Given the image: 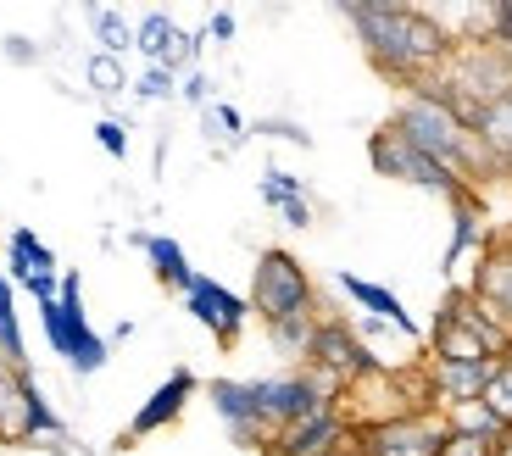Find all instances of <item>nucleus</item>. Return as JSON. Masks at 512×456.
<instances>
[{"label": "nucleus", "mask_w": 512, "mask_h": 456, "mask_svg": "<svg viewBox=\"0 0 512 456\" xmlns=\"http://www.w3.org/2000/svg\"><path fill=\"white\" fill-rule=\"evenodd\" d=\"M474 140L485 145V156L501 167V173H512V95L496 106H485L474 123Z\"/></svg>", "instance_id": "412c9836"}, {"label": "nucleus", "mask_w": 512, "mask_h": 456, "mask_svg": "<svg viewBox=\"0 0 512 456\" xmlns=\"http://www.w3.org/2000/svg\"><path fill=\"white\" fill-rule=\"evenodd\" d=\"M279 217H284V223H290V228H312V201H307V195H301V201L279 206Z\"/></svg>", "instance_id": "4c0bfd02"}, {"label": "nucleus", "mask_w": 512, "mask_h": 456, "mask_svg": "<svg viewBox=\"0 0 512 456\" xmlns=\"http://www.w3.org/2000/svg\"><path fill=\"white\" fill-rule=\"evenodd\" d=\"M256 195H262V206H273V212H279V206H290V201H301V178L295 173H284V167H268V173L256 178Z\"/></svg>", "instance_id": "cd10ccee"}, {"label": "nucleus", "mask_w": 512, "mask_h": 456, "mask_svg": "<svg viewBox=\"0 0 512 456\" xmlns=\"http://www.w3.org/2000/svg\"><path fill=\"white\" fill-rule=\"evenodd\" d=\"M346 418L340 412H318V418H301L290 423V429L268 434V445H262V456H334L340 445H346Z\"/></svg>", "instance_id": "ddd939ff"}, {"label": "nucleus", "mask_w": 512, "mask_h": 456, "mask_svg": "<svg viewBox=\"0 0 512 456\" xmlns=\"http://www.w3.org/2000/svg\"><path fill=\"white\" fill-rule=\"evenodd\" d=\"M234 28H240V23H234V12H212V17H206V39H212V45H229Z\"/></svg>", "instance_id": "c9c22d12"}, {"label": "nucleus", "mask_w": 512, "mask_h": 456, "mask_svg": "<svg viewBox=\"0 0 512 456\" xmlns=\"http://www.w3.org/2000/svg\"><path fill=\"white\" fill-rule=\"evenodd\" d=\"M501 362H512V345H507V356H501Z\"/></svg>", "instance_id": "ea45409f"}, {"label": "nucleus", "mask_w": 512, "mask_h": 456, "mask_svg": "<svg viewBox=\"0 0 512 456\" xmlns=\"http://www.w3.org/2000/svg\"><path fill=\"white\" fill-rule=\"evenodd\" d=\"M307 368L323 373V379L334 384V390H351L357 379H368V373H379V351H368V345L357 340V329H351L346 317H318V334H312V351H307Z\"/></svg>", "instance_id": "1a4fd4ad"}, {"label": "nucleus", "mask_w": 512, "mask_h": 456, "mask_svg": "<svg viewBox=\"0 0 512 456\" xmlns=\"http://www.w3.org/2000/svg\"><path fill=\"white\" fill-rule=\"evenodd\" d=\"M0 56H6V62H17V67H34L39 62V45L28 34H6V39H0Z\"/></svg>", "instance_id": "72a5a7b5"}, {"label": "nucleus", "mask_w": 512, "mask_h": 456, "mask_svg": "<svg viewBox=\"0 0 512 456\" xmlns=\"http://www.w3.org/2000/svg\"><path fill=\"white\" fill-rule=\"evenodd\" d=\"M90 28H95V39H101V56H117V62H123V51H134V23H128L117 6H95Z\"/></svg>", "instance_id": "393cba45"}, {"label": "nucleus", "mask_w": 512, "mask_h": 456, "mask_svg": "<svg viewBox=\"0 0 512 456\" xmlns=\"http://www.w3.org/2000/svg\"><path fill=\"white\" fill-rule=\"evenodd\" d=\"M201 123H206V140H223V145H245V140H251V123H245L240 106H229V101H212L201 112Z\"/></svg>", "instance_id": "a878e982"}, {"label": "nucleus", "mask_w": 512, "mask_h": 456, "mask_svg": "<svg viewBox=\"0 0 512 456\" xmlns=\"http://www.w3.org/2000/svg\"><path fill=\"white\" fill-rule=\"evenodd\" d=\"M84 78H90V89H95V95H106V101L128 89V73H123V62H117V56H101V51H95L90 62H84Z\"/></svg>", "instance_id": "c85d7f7f"}, {"label": "nucleus", "mask_w": 512, "mask_h": 456, "mask_svg": "<svg viewBox=\"0 0 512 456\" xmlns=\"http://www.w3.org/2000/svg\"><path fill=\"white\" fill-rule=\"evenodd\" d=\"M479 401L496 412L501 429H512V362H496V373H490V384H485V395H479Z\"/></svg>", "instance_id": "c756f323"}, {"label": "nucleus", "mask_w": 512, "mask_h": 456, "mask_svg": "<svg viewBox=\"0 0 512 456\" xmlns=\"http://www.w3.org/2000/svg\"><path fill=\"white\" fill-rule=\"evenodd\" d=\"M173 34H179V23L167 12H145L140 23H134V51L145 56V67H162L167 45H173Z\"/></svg>", "instance_id": "b1692460"}, {"label": "nucleus", "mask_w": 512, "mask_h": 456, "mask_svg": "<svg viewBox=\"0 0 512 456\" xmlns=\"http://www.w3.org/2000/svg\"><path fill=\"white\" fill-rule=\"evenodd\" d=\"M184 312H190L218 345H240L245 323H251V301L234 295L229 284L206 279V273H195V279H190V290H184Z\"/></svg>", "instance_id": "9d476101"}, {"label": "nucleus", "mask_w": 512, "mask_h": 456, "mask_svg": "<svg viewBox=\"0 0 512 456\" xmlns=\"http://www.w3.org/2000/svg\"><path fill=\"white\" fill-rule=\"evenodd\" d=\"M251 317L262 323H290V317H318V284L312 273L301 267V256L284 251V245H268L256 256V273H251Z\"/></svg>", "instance_id": "423d86ee"}, {"label": "nucleus", "mask_w": 512, "mask_h": 456, "mask_svg": "<svg viewBox=\"0 0 512 456\" xmlns=\"http://www.w3.org/2000/svg\"><path fill=\"white\" fill-rule=\"evenodd\" d=\"M179 101L201 106V112H206V106H212V78H206L201 67H195V73H184V78H179Z\"/></svg>", "instance_id": "473e14b6"}, {"label": "nucleus", "mask_w": 512, "mask_h": 456, "mask_svg": "<svg viewBox=\"0 0 512 456\" xmlns=\"http://www.w3.org/2000/svg\"><path fill=\"white\" fill-rule=\"evenodd\" d=\"M251 395H256V412H262L268 434H279V429H290V423L318 418V412H334V406H340V390H334L323 373H312V368L273 373V379H251Z\"/></svg>", "instance_id": "0eeeda50"}, {"label": "nucleus", "mask_w": 512, "mask_h": 456, "mask_svg": "<svg viewBox=\"0 0 512 456\" xmlns=\"http://www.w3.org/2000/svg\"><path fill=\"white\" fill-rule=\"evenodd\" d=\"M206 401H212V412L229 423V434L240 445H251V451L268 445V423H262V412H256L251 379H212V384H206Z\"/></svg>", "instance_id": "f8f14e48"}, {"label": "nucleus", "mask_w": 512, "mask_h": 456, "mask_svg": "<svg viewBox=\"0 0 512 456\" xmlns=\"http://www.w3.org/2000/svg\"><path fill=\"white\" fill-rule=\"evenodd\" d=\"M12 440H67V423L56 418V406L45 401V390H39L34 368H17V429Z\"/></svg>", "instance_id": "f3484780"}, {"label": "nucleus", "mask_w": 512, "mask_h": 456, "mask_svg": "<svg viewBox=\"0 0 512 456\" xmlns=\"http://www.w3.org/2000/svg\"><path fill=\"white\" fill-rule=\"evenodd\" d=\"M496 373V362H423V384H429V406L446 412V406H462V401H479Z\"/></svg>", "instance_id": "4468645a"}, {"label": "nucleus", "mask_w": 512, "mask_h": 456, "mask_svg": "<svg viewBox=\"0 0 512 456\" xmlns=\"http://www.w3.org/2000/svg\"><path fill=\"white\" fill-rule=\"evenodd\" d=\"M340 290H346L351 301L362 306V317H379V323H390L401 340H423V323L407 312V306H401L396 290H384V284L362 279V273H340Z\"/></svg>", "instance_id": "dca6fc26"}, {"label": "nucleus", "mask_w": 512, "mask_h": 456, "mask_svg": "<svg viewBox=\"0 0 512 456\" xmlns=\"http://www.w3.org/2000/svg\"><path fill=\"white\" fill-rule=\"evenodd\" d=\"M346 23L357 28L368 62L379 67L390 84H429L440 67L451 62V39L435 28V17L423 6H390V0H362V6H340Z\"/></svg>", "instance_id": "f257e3e1"}, {"label": "nucleus", "mask_w": 512, "mask_h": 456, "mask_svg": "<svg viewBox=\"0 0 512 456\" xmlns=\"http://www.w3.org/2000/svg\"><path fill=\"white\" fill-rule=\"evenodd\" d=\"M507 51H512V45H507Z\"/></svg>", "instance_id": "79ce46f5"}, {"label": "nucleus", "mask_w": 512, "mask_h": 456, "mask_svg": "<svg viewBox=\"0 0 512 456\" xmlns=\"http://www.w3.org/2000/svg\"><path fill=\"white\" fill-rule=\"evenodd\" d=\"M134 95H140V101H173V95H179V78L167 73V67H145V73L134 78Z\"/></svg>", "instance_id": "7c9ffc66"}, {"label": "nucleus", "mask_w": 512, "mask_h": 456, "mask_svg": "<svg viewBox=\"0 0 512 456\" xmlns=\"http://www.w3.org/2000/svg\"><path fill=\"white\" fill-rule=\"evenodd\" d=\"M429 89L474 128L485 106H496L512 95V51L501 39H490V45H462V51H451V62L429 78Z\"/></svg>", "instance_id": "7ed1b4c3"}, {"label": "nucleus", "mask_w": 512, "mask_h": 456, "mask_svg": "<svg viewBox=\"0 0 512 456\" xmlns=\"http://www.w3.org/2000/svg\"><path fill=\"white\" fill-rule=\"evenodd\" d=\"M423 345H429L435 362H501L512 345V329L496 323L468 290H451L435 323L423 329Z\"/></svg>", "instance_id": "20e7f679"}, {"label": "nucleus", "mask_w": 512, "mask_h": 456, "mask_svg": "<svg viewBox=\"0 0 512 456\" xmlns=\"http://www.w3.org/2000/svg\"><path fill=\"white\" fill-rule=\"evenodd\" d=\"M23 290L34 295V306H51L56 295H62V273H34V279H28Z\"/></svg>", "instance_id": "f704fd0d"}, {"label": "nucleus", "mask_w": 512, "mask_h": 456, "mask_svg": "<svg viewBox=\"0 0 512 456\" xmlns=\"http://www.w3.org/2000/svg\"><path fill=\"white\" fill-rule=\"evenodd\" d=\"M0 362L6 368H28V345H23V323H17V284L0 273Z\"/></svg>", "instance_id": "5701e85b"}, {"label": "nucleus", "mask_w": 512, "mask_h": 456, "mask_svg": "<svg viewBox=\"0 0 512 456\" xmlns=\"http://www.w3.org/2000/svg\"><path fill=\"white\" fill-rule=\"evenodd\" d=\"M368 162H373V173H384V178H396V184H412V190H429V195H446V201H462V178H451L440 162H429V156L418 151V145H407L396 134V128L384 123V128H373V140H368Z\"/></svg>", "instance_id": "6e6552de"}, {"label": "nucleus", "mask_w": 512, "mask_h": 456, "mask_svg": "<svg viewBox=\"0 0 512 456\" xmlns=\"http://www.w3.org/2000/svg\"><path fill=\"white\" fill-rule=\"evenodd\" d=\"M34 273H56V251L39 240L34 228H12V234H6V279L28 284Z\"/></svg>", "instance_id": "6ab92c4d"}, {"label": "nucleus", "mask_w": 512, "mask_h": 456, "mask_svg": "<svg viewBox=\"0 0 512 456\" xmlns=\"http://www.w3.org/2000/svg\"><path fill=\"white\" fill-rule=\"evenodd\" d=\"M462 290L474 295L496 323L512 329V228L507 234H490V245L479 251V262H474V279L462 284Z\"/></svg>", "instance_id": "9b49d317"}, {"label": "nucleus", "mask_w": 512, "mask_h": 456, "mask_svg": "<svg viewBox=\"0 0 512 456\" xmlns=\"http://www.w3.org/2000/svg\"><path fill=\"white\" fill-rule=\"evenodd\" d=\"M490 456H512V429H507V434H501V440H496V445H490Z\"/></svg>", "instance_id": "58836bf2"}, {"label": "nucleus", "mask_w": 512, "mask_h": 456, "mask_svg": "<svg viewBox=\"0 0 512 456\" xmlns=\"http://www.w3.org/2000/svg\"><path fill=\"white\" fill-rule=\"evenodd\" d=\"M440 456H490V445L485 440H462V434H446Z\"/></svg>", "instance_id": "e433bc0d"}, {"label": "nucleus", "mask_w": 512, "mask_h": 456, "mask_svg": "<svg viewBox=\"0 0 512 456\" xmlns=\"http://www.w3.org/2000/svg\"><path fill=\"white\" fill-rule=\"evenodd\" d=\"M128 240L145 251V262H151V273H156V284H167V290H190V279H195V267H190V256H184V245L179 240H167V234H145V228H134Z\"/></svg>", "instance_id": "a211bd4d"}, {"label": "nucleus", "mask_w": 512, "mask_h": 456, "mask_svg": "<svg viewBox=\"0 0 512 456\" xmlns=\"http://www.w3.org/2000/svg\"><path fill=\"white\" fill-rule=\"evenodd\" d=\"M273 345H279L284 356H295V362H307L312 351V334H318V317H290V323H273Z\"/></svg>", "instance_id": "bb28decb"}, {"label": "nucleus", "mask_w": 512, "mask_h": 456, "mask_svg": "<svg viewBox=\"0 0 512 456\" xmlns=\"http://www.w3.org/2000/svg\"><path fill=\"white\" fill-rule=\"evenodd\" d=\"M39 323H45V345L62 356L78 379H90L112 362V345L106 334L90 329V312H84V279L78 273H62V295L51 306H39Z\"/></svg>", "instance_id": "39448f33"}, {"label": "nucleus", "mask_w": 512, "mask_h": 456, "mask_svg": "<svg viewBox=\"0 0 512 456\" xmlns=\"http://www.w3.org/2000/svg\"><path fill=\"white\" fill-rule=\"evenodd\" d=\"M95 145H101L106 156H117V162H123V156H128V123L101 117V123H95Z\"/></svg>", "instance_id": "2f4dec72"}, {"label": "nucleus", "mask_w": 512, "mask_h": 456, "mask_svg": "<svg viewBox=\"0 0 512 456\" xmlns=\"http://www.w3.org/2000/svg\"><path fill=\"white\" fill-rule=\"evenodd\" d=\"M0 440H6V429H0Z\"/></svg>", "instance_id": "a19ab883"}, {"label": "nucleus", "mask_w": 512, "mask_h": 456, "mask_svg": "<svg viewBox=\"0 0 512 456\" xmlns=\"http://www.w3.org/2000/svg\"><path fill=\"white\" fill-rule=\"evenodd\" d=\"M195 390H201V379H195L190 368H173V373H167V379L151 390V401H145L140 412H134V423H128V434H123V440H145V434L167 429V423H179Z\"/></svg>", "instance_id": "2eb2a0df"}, {"label": "nucleus", "mask_w": 512, "mask_h": 456, "mask_svg": "<svg viewBox=\"0 0 512 456\" xmlns=\"http://www.w3.org/2000/svg\"><path fill=\"white\" fill-rule=\"evenodd\" d=\"M390 128H396L407 145H418L429 162H440L451 178H462V190L468 195H474L485 178H501V167L490 162L485 145L474 140V128L462 123V117L451 112L429 84L401 89V106H396V117H390Z\"/></svg>", "instance_id": "f03ea898"}, {"label": "nucleus", "mask_w": 512, "mask_h": 456, "mask_svg": "<svg viewBox=\"0 0 512 456\" xmlns=\"http://www.w3.org/2000/svg\"><path fill=\"white\" fill-rule=\"evenodd\" d=\"M457 212H451V245H446V273H457L462 267V256H474V251H485L490 245V234H485V212L474 206V195H462V201H451Z\"/></svg>", "instance_id": "aec40b11"}, {"label": "nucleus", "mask_w": 512, "mask_h": 456, "mask_svg": "<svg viewBox=\"0 0 512 456\" xmlns=\"http://www.w3.org/2000/svg\"><path fill=\"white\" fill-rule=\"evenodd\" d=\"M446 418V434H462V440H485V445H496L501 434V423H496V412H490L485 401H462V406H446L440 412Z\"/></svg>", "instance_id": "4be33fe9"}]
</instances>
